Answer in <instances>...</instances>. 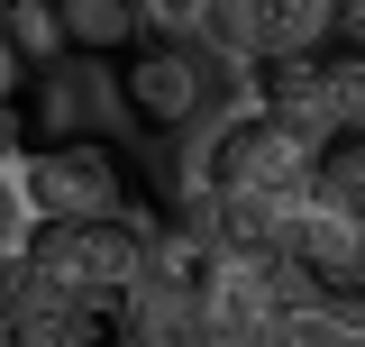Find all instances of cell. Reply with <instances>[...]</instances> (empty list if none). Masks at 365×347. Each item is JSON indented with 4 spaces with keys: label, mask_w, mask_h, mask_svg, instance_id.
Returning a JSON list of instances; mask_svg holds the SVG:
<instances>
[{
    "label": "cell",
    "mask_w": 365,
    "mask_h": 347,
    "mask_svg": "<svg viewBox=\"0 0 365 347\" xmlns=\"http://www.w3.org/2000/svg\"><path fill=\"white\" fill-rule=\"evenodd\" d=\"M37 91H46V110H37L46 146H73V137L110 146L119 129H137V110H128V83H110V64H91V55H64L55 74H37Z\"/></svg>",
    "instance_id": "cell-3"
},
{
    "label": "cell",
    "mask_w": 365,
    "mask_h": 347,
    "mask_svg": "<svg viewBox=\"0 0 365 347\" xmlns=\"http://www.w3.org/2000/svg\"><path fill=\"white\" fill-rule=\"evenodd\" d=\"M329 91H338L347 146H365V46H329ZM347 146H338V156H347Z\"/></svg>",
    "instance_id": "cell-11"
},
{
    "label": "cell",
    "mask_w": 365,
    "mask_h": 347,
    "mask_svg": "<svg viewBox=\"0 0 365 347\" xmlns=\"http://www.w3.org/2000/svg\"><path fill=\"white\" fill-rule=\"evenodd\" d=\"M37 238H46V201H37V174H28V146L9 137V156H0V265L19 274L37 256Z\"/></svg>",
    "instance_id": "cell-9"
},
{
    "label": "cell",
    "mask_w": 365,
    "mask_h": 347,
    "mask_svg": "<svg viewBox=\"0 0 365 347\" xmlns=\"http://www.w3.org/2000/svg\"><path fill=\"white\" fill-rule=\"evenodd\" d=\"M119 329V320H110ZM9 347H101L91 320H37V311H9Z\"/></svg>",
    "instance_id": "cell-12"
},
{
    "label": "cell",
    "mask_w": 365,
    "mask_h": 347,
    "mask_svg": "<svg viewBox=\"0 0 365 347\" xmlns=\"http://www.w3.org/2000/svg\"><path fill=\"white\" fill-rule=\"evenodd\" d=\"M146 9H155V0H55V19H64L73 55H91V64H110V55H137V28H146Z\"/></svg>",
    "instance_id": "cell-8"
},
{
    "label": "cell",
    "mask_w": 365,
    "mask_h": 347,
    "mask_svg": "<svg viewBox=\"0 0 365 347\" xmlns=\"http://www.w3.org/2000/svg\"><path fill=\"white\" fill-rule=\"evenodd\" d=\"M256 101H265V110H274V119H283L292 137H311L319 156H338V146H347V129H338V91H329V55H292V64H265Z\"/></svg>",
    "instance_id": "cell-6"
},
{
    "label": "cell",
    "mask_w": 365,
    "mask_h": 347,
    "mask_svg": "<svg viewBox=\"0 0 365 347\" xmlns=\"http://www.w3.org/2000/svg\"><path fill=\"white\" fill-rule=\"evenodd\" d=\"M119 83H128V110H137V129H146V137H182V146H192V137H201V129H210V119L228 110V101L247 91V83H228L220 64H210L201 46H182V37H155V46H137Z\"/></svg>",
    "instance_id": "cell-2"
},
{
    "label": "cell",
    "mask_w": 365,
    "mask_h": 347,
    "mask_svg": "<svg viewBox=\"0 0 365 347\" xmlns=\"http://www.w3.org/2000/svg\"><path fill=\"white\" fill-rule=\"evenodd\" d=\"M28 174H37V201H46V228H64V219H128V183L110 165V146H28Z\"/></svg>",
    "instance_id": "cell-4"
},
{
    "label": "cell",
    "mask_w": 365,
    "mask_h": 347,
    "mask_svg": "<svg viewBox=\"0 0 365 347\" xmlns=\"http://www.w3.org/2000/svg\"><path fill=\"white\" fill-rule=\"evenodd\" d=\"M146 293V219H64L46 228L37 256L9 274V311H37V320H128Z\"/></svg>",
    "instance_id": "cell-1"
},
{
    "label": "cell",
    "mask_w": 365,
    "mask_h": 347,
    "mask_svg": "<svg viewBox=\"0 0 365 347\" xmlns=\"http://www.w3.org/2000/svg\"><path fill=\"white\" fill-rule=\"evenodd\" d=\"M292 274L302 283H319V293H347L365 274V219H356V201L319 174V192L302 201V219H292Z\"/></svg>",
    "instance_id": "cell-5"
},
{
    "label": "cell",
    "mask_w": 365,
    "mask_h": 347,
    "mask_svg": "<svg viewBox=\"0 0 365 347\" xmlns=\"http://www.w3.org/2000/svg\"><path fill=\"white\" fill-rule=\"evenodd\" d=\"M182 46H201L210 64H220L228 83L256 91V74H265V9L256 0H182Z\"/></svg>",
    "instance_id": "cell-7"
},
{
    "label": "cell",
    "mask_w": 365,
    "mask_h": 347,
    "mask_svg": "<svg viewBox=\"0 0 365 347\" xmlns=\"http://www.w3.org/2000/svg\"><path fill=\"white\" fill-rule=\"evenodd\" d=\"M329 183L356 201V219H365V146H347V156H329Z\"/></svg>",
    "instance_id": "cell-13"
},
{
    "label": "cell",
    "mask_w": 365,
    "mask_h": 347,
    "mask_svg": "<svg viewBox=\"0 0 365 347\" xmlns=\"http://www.w3.org/2000/svg\"><path fill=\"white\" fill-rule=\"evenodd\" d=\"M110 347H137V338H128V329H119V338H110Z\"/></svg>",
    "instance_id": "cell-14"
},
{
    "label": "cell",
    "mask_w": 365,
    "mask_h": 347,
    "mask_svg": "<svg viewBox=\"0 0 365 347\" xmlns=\"http://www.w3.org/2000/svg\"><path fill=\"white\" fill-rule=\"evenodd\" d=\"M256 9H265V55H274V64H292V55H329L338 19H347V0H256Z\"/></svg>",
    "instance_id": "cell-10"
}]
</instances>
